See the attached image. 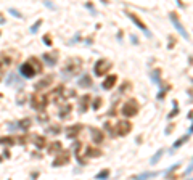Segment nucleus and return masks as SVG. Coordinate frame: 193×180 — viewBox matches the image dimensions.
Segmentation results:
<instances>
[{"instance_id":"24","label":"nucleus","mask_w":193,"mask_h":180,"mask_svg":"<svg viewBox=\"0 0 193 180\" xmlns=\"http://www.w3.org/2000/svg\"><path fill=\"white\" fill-rule=\"evenodd\" d=\"M61 148V145H60V142H55L52 146H50V153H53L55 150H60Z\"/></svg>"},{"instance_id":"6","label":"nucleus","mask_w":193,"mask_h":180,"mask_svg":"<svg viewBox=\"0 0 193 180\" xmlns=\"http://www.w3.org/2000/svg\"><path fill=\"white\" fill-rule=\"evenodd\" d=\"M19 74H21L23 77L29 79V77H32L34 74H36V69L31 66V63H24V64L19 66Z\"/></svg>"},{"instance_id":"17","label":"nucleus","mask_w":193,"mask_h":180,"mask_svg":"<svg viewBox=\"0 0 193 180\" xmlns=\"http://www.w3.org/2000/svg\"><path fill=\"white\" fill-rule=\"evenodd\" d=\"M108 177H110V169H103L100 174H96V175H95L96 180H105V178H108Z\"/></svg>"},{"instance_id":"9","label":"nucleus","mask_w":193,"mask_h":180,"mask_svg":"<svg viewBox=\"0 0 193 180\" xmlns=\"http://www.w3.org/2000/svg\"><path fill=\"white\" fill-rule=\"evenodd\" d=\"M116 81H118V77L116 76H110V77H106V81L101 84V87H103L105 90H110L116 85Z\"/></svg>"},{"instance_id":"15","label":"nucleus","mask_w":193,"mask_h":180,"mask_svg":"<svg viewBox=\"0 0 193 180\" xmlns=\"http://www.w3.org/2000/svg\"><path fill=\"white\" fill-rule=\"evenodd\" d=\"M34 142H36V146L37 148H45V137H37V135H34Z\"/></svg>"},{"instance_id":"13","label":"nucleus","mask_w":193,"mask_h":180,"mask_svg":"<svg viewBox=\"0 0 193 180\" xmlns=\"http://www.w3.org/2000/svg\"><path fill=\"white\" fill-rule=\"evenodd\" d=\"M79 85H81V87H90V85H92V81H90V77L86 74V76H84V77H81V79H79Z\"/></svg>"},{"instance_id":"8","label":"nucleus","mask_w":193,"mask_h":180,"mask_svg":"<svg viewBox=\"0 0 193 180\" xmlns=\"http://www.w3.org/2000/svg\"><path fill=\"white\" fill-rule=\"evenodd\" d=\"M69 159H71V156L68 154V153L61 154L60 158H56V159L53 161V167H56V166H65V164H68V162H69Z\"/></svg>"},{"instance_id":"20","label":"nucleus","mask_w":193,"mask_h":180,"mask_svg":"<svg viewBox=\"0 0 193 180\" xmlns=\"http://www.w3.org/2000/svg\"><path fill=\"white\" fill-rule=\"evenodd\" d=\"M50 82H52V77H47V81H42V82L36 84V88H37V90H40V87H44V85L47 87V85H48Z\"/></svg>"},{"instance_id":"11","label":"nucleus","mask_w":193,"mask_h":180,"mask_svg":"<svg viewBox=\"0 0 193 180\" xmlns=\"http://www.w3.org/2000/svg\"><path fill=\"white\" fill-rule=\"evenodd\" d=\"M92 138H93L95 143H100L101 140H103V133L100 130H96V129H92Z\"/></svg>"},{"instance_id":"27","label":"nucleus","mask_w":193,"mask_h":180,"mask_svg":"<svg viewBox=\"0 0 193 180\" xmlns=\"http://www.w3.org/2000/svg\"><path fill=\"white\" fill-rule=\"evenodd\" d=\"M100 103H101V100H100V98H98V100H95V101H93V105H92V106H93V109H98V108H100Z\"/></svg>"},{"instance_id":"29","label":"nucleus","mask_w":193,"mask_h":180,"mask_svg":"<svg viewBox=\"0 0 193 180\" xmlns=\"http://www.w3.org/2000/svg\"><path fill=\"white\" fill-rule=\"evenodd\" d=\"M180 164H179V162H177V164H174V166H171V167H169L167 169V171H166V174H169V172H172V171H175V169H177Z\"/></svg>"},{"instance_id":"7","label":"nucleus","mask_w":193,"mask_h":180,"mask_svg":"<svg viewBox=\"0 0 193 180\" xmlns=\"http://www.w3.org/2000/svg\"><path fill=\"white\" fill-rule=\"evenodd\" d=\"M127 16H129V18H130V19H132L134 22H135V24H137V26H139V29H142V31H143V32H145V34H146V36H148V37H151V34H150V31H148V29H146L145 22H143V21H142V19L139 18V16H137V15H134V13H127Z\"/></svg>"},{"instance_id":"14","label":"nucleus","mask_w":193,"mask_h":180,"mask_svg":"<svg viewBox=\"0 0 193 180\" xmlns=\"http://www.w3.org/2000/svg\"><path fill=\"white\" fill-rule=\"evenodd\" d=\"M163 154H164V150H158V151H156V153H155V156H153V158H151V159H150V164H151V166H155V164H156V162H158V161H160V158H161Z\"/></svg>"},{"instance_id":"4","label":"nucleus","mask_w":193,"mask_h":180,"mask_svg":"<svg viewBox=\"0 0 193 180\" xmlns=\"http://www.w3.org/2000/svg\"><path fill=\"white\" fill-rule=\"evenodd\" d=\"M169 18H171L172 24H174V27H175V29H177V31L180 32V36H182L184 39H187V40H188V39H190V36H188V34H187V31L184 29V26L180 24V21H179V18H177V15H175V13H171V15H169Z\"/></svg>"},{"instance_id":"3","label":"nucleus","mask_w":193,"mask_h":180,"mask_svg":"<svg viewBox=\"0 0 193 180\" xmlns=\"http://www.w3.org/2000/svg\"><path fill=\"white\" fill-rule=\"evenodd\" d=\"M31 103H32V106H34L36 109H42V108H45V106H47V97H45L44 93L37 92V93L32 95Z\"/></svg>"},{"instance_id":"22","label":"nucleus","mask_w":193,"mask_h":180,"mask_svg":"<svg viewBox=\"0 0 193 180\" xmlns=\"http://www.w3.org/2000/svg\"><path fill=\"white\" fill-rule=\"evenodd\" d=\"M89 100H90L89 95H86V97H84V100H82V106H81V111H82V112L87 111V101H89Z\"/></svg>"},{"instance_id":"18","label":"nucleus","mask_w":193,"mask_h":180,"mask_svg":"<svg viewBox=\"0 0 193 180\" xmlns=\"http://www.w3.org/2000/svg\"><path fill=\"white\" fill-rule=\"evenodd\" d=\"M44 60L48 63V66H55V56L48 55V53H45V55H44Z\"/></svg>"},{"instance_id":"16","label":"nucleus","mask_w":193,"mask_h":180,"mask_svg":"<svg viewBox=\"0 0 193 180\" xmlns=\"http://www.w3.org/2000/svg\"><path fill=\"white\" fill-rule=\"evenodd\" d=\"M86 153H87V156H90V158H98V156H101V151L92 148V146H90V148H87Z\"/></svg>"},{"instance_id":"26","label":"nucleus","mask_w":193,"mask_h":180,"mask_svg":"<svg viewBox=\"0 0 193 180\" xmlns=\"http://www.w3.org/2000/svg\"><path fill=\"white\" fill-rule=\"evenodd\" d=\"M177 112H179V108H177V106H175V108H174V111H172V112H171V114H169V116H167V119H172V117H174L175 114H177Z\"/></svg>"},{"instance_id":"25","label":"nucleus","mask_w":193,"mask_h":180,"mask_svg":"<svg viewBox=\"0 0 193 180\" xmlns=\"http://www.w3.org/2000/svg\"><path fill=\"white\" fill-rule=\"evenodd\" d=\"M29 124H31V121H29V119H24L23 122H19V126H21V127H23V129H24V130H26V129H27V126H29Z\"/></svg>"},{"instance_id":"12","label":"nucleus","mask_w":193,"mask_h":180,"mask_svg":"<svg viewBox=\"0 0 193 180\" xmlns=\"http://www.w3.org/2000/svg\"><path fill=\"white\" fill-rule=\"evenodd\" d=\"M190 135H191V133H187V135H184V137H180V138L177 140V142H175V143H174V146H172V150H174V148H179V146H182V145H184L185 142H188Z\"/></svg>"},{"instance_id":"2","label":"nucleus","mask_w":193,"mask_h":180,"mask_svg":"<svg viewBox=\"0 0 193 180\" xmlns=\"http://www.w3.org/2000/svg\"><path fill=\"white\" fill-rule=\"evenodd\" d=\"M110 68H111V63L108 60H105V58H101V60H98L95 63V68H93V71H95V74L98 76V77H101V76H105L108 71H110Z\"/></svg>"},{"instance_id":"28","label":"nucleus","mask_w":193,"mask_h":180,"mask_svg":"<svg viewBox=\"0 0 193 180\" xmlns=\"http://www.w3.org/2000/svg\"><path fill=\"white\" fill-rule=\"evenodd\" d=\"M44 43H47L48 47L52 45V40H50V36H44Z\"/></svg>"},{"instance_id":"30","label":"nucleus","mask_w":193,"mask_h":180,"mask_svg":"<svg viewBox=\"0 0 193 180\" xmlns=\"http://www.w3.org/2000/svg\"><path fill=\"white\" fill-rule=\"evenodd\" d=\"M158 74H160V71H155V72H153V82H160V79H158Z\"/></svg>"},{"instance_id":"1","label":"nucleus","mask_w":193,"mask_h":180,"mask_svg":"<svg viewBox=\"0 0 193 180\" xmlns=\"http://www.w3.org/2000/svg\"><path fill=\"white\" fill-rule=\"evenodd\" d=\"M137 111H139V103L135 100H129L126 105H122V109H121L124 117H132L137 114Z\"/></svg>"},{"instance_id":"19","label":"nucleus","mask_w":193,"mask_h":180,"mask_svg":"<svg viewBox=\"0 0 193 180\" xmlns=\"http://www.w3.org/2000/svg\"><path fill=\"white\" fill-rule=\"evenodd\" d=\"M77 129H82V126H74V127H69V129H68V130H69V132H68V137H74V135L76 133H79V130H77Z\"/></svg>"},{"instance_id":"31","label":"nucleus","mask_w":193,"mask_h":180,"mask_svg":"<svg viewBox=\"0 0 193 180\" xmlns=\"http://www.w3.org/2000/svg\"><path fill=\"white\" fill-rule=\"evenodd\" d=\"M10 13H13V16H16V18H21V15H19L15 8H10Z\"/></svg>"},{"instance_id":"21","label":"nucleus","mask_w":193,"mask_h":180,"mask_svg":"<svg viewBox=\"0 0 193 180\" xmlns=\"http://www.w3.org/2000/svg\"><path fill=\"white\" fill-rule=\"evenodd\" d=\"M40 24H42V19H37V21H36V24L31 27V32H32V34H36V32L39 31V27H40Z\"/></svg>"},{"instance_id":"10","label":"nucleus","mask_w":193,"mask_h":180,"mask_svg":"<svg viewBox=\"0 0 193 180\" xmlns=\"http://www.w3.org/2000/svg\"><path fill=\"white\" fill-rule=\"evenodd\" d=\"M156 175H158V172H143V174H140V175L134 177V180H150Z\"/></svg>"},{"instance_id":"23","label":"nucleus","mask_w":193,"mask_h":180,"mask_svg":"<svg viewBox=\"0 0 193 180\" xmlns=\"http://www.w3.org/2000/svg\"><path fill=\"white\" fill-rule=\"evenodd\" d=\"M0 143H3V145H13V138H0Z\"/></svg>"},{"instance_id":"5","label":"nucleus","mask_w":193,"mask_h":180,"mask_svg":"<svg viewBox=\"0 0 193 180\" xmlns=\"http://www.w3.org/2000/svg\"><path fill=\"white\" fill-rule=\"evenodd\" d=\"M116 130H118L116 132L118 135H127L130 130H132V124H130L129 121H119Z\"/></svg>"}]
</instances>
